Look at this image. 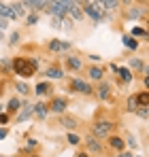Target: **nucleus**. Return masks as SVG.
I'll return each mask as SVG.
<instances>
[{
  "instance_id": "f257e3e1",
  "label": "nucleus",
  "mask_w": 149,
  "mask_h": 157,
  "mask_svg": "<svg viewBox=\"0 0 149 157\" xmlns=\"http://www.w3.org/2000/svg\"><path fill=\"white\" fill-rule=\"evenodd\" d=\"M11 64H13V72L22 78H30L38 72V59L36 57H30V55H19Z\"/></svg>"
},
{
  "instance_id": "f03ea898",
  "label": "nucleus",
  "mask_w": 149,
  "mask_h": 157,
  "mask_svg": "<svg viewBox=\"0 0 149 157\" xmlns=\"http://www.w3.org/2000/svg\"><path fill=\"white\" fill-rule=\"evenodd\" d=\"M81 6H83L85 17H90L94 24L104 21V19H107V15H109V13H104V9H102V4H100V2H81Z\"/></svg>"
},
{
  "instance_id": "7ed1b4c3",
  "label": "nucleus",
  "mask_w": 149,
  "mask_h": 157,
  "mask_svg": "<svg viewBox=\"0 0 149 157\" xmlns=\"http://www.w3.org/2000/svg\"><path fill=\"white\" fill-rule=\"evenodd\" d=\"M73 9V2L70 0H49L47 4V13L51 17H66Z\"/></svg>"
},
{
  "instance_id": "20e7f679",
  "label": "nucleus",
  "mask_w": 149,
  "mask_h": 157,
  "mask_svg": "<svg viewBox=\"0 0 149 157\" xmlns=\"http://www.w3.org/2000/svg\"><path fill=\"white\" fill-rule=\"evenodd\" d=\"M111 132H113V121L109 119H100L92 125V136L94 138H111Z\"/></svg>"
},
{
  "instance_id": "39448f33",
  "label": "nucleus",
  "mask_w": 149,
  "mask_h": 157,
  "mask_svg": "<svg viewBox=\"0 0 149 157\" xmlns=\"http://www.w3.org/2000/svg\"><path fill=\"white\" fill-rule=\"evenodd\" d=\"M70 89L74 94H83V96H92L94 94V87L87 81H83V78H70Z\"/></svg>"
},
{
  "instance_id": "423d86ee",
  "label": "nucleus",
  "mask_w": 149,
  "mask_h": 157,
  "mask_svg": "<svg viewBox=\"0 0 149 157\" xmlns=\"http://www.w3.org/2000/svg\"><path fill=\"white\" fill-rule=\"evenodd\" d=\"M111 83L109 81H100L98 83V87L94 89V94H96V98H98L100 102H109L111 100Z\"/></svg>"
},
{
  "instance_id": "0eeeda50",
  "label": "nucleus",
  "mask_w": 149,
  "mask_h": 157,
  "mask_svg": "<svg viewBox=\"0 0 149 157\" xmlns=\"http://www.w3.org/2000/svg\"><path fill=\"white\" fill-rule=\"evenodd\" d=\"M47 49H49L51 53H64V51H70V49H73V43H68V40H60V38H53V40H49Z\"/></svg>"
},
{
  "instance_id": "6e6552de",
  "label": "nucleus",
  "mask_w": 149,
  "mask_h": 157,
  "mask_svg": "<svg viewBox=\"0 0 149 157\" xmlns=\"http://www.w3.org/2000/svg\"><path fill=\"white\" fill-rule=\"evenodd\" d=\"M66 108H68V100H66V98H60V96H58V98H53L49 102V113H53V115H60V117H62Z\"/></svg>"
},
{
  "instance_id": "1a4fd4ad",
  "label": "nucleus",
  "mask_w": 149,
  "mask_h": 157,
  "mask_svg": "<svg viewBox=\"0 0 149 157\" xmlns=\"http://www.w3.org/2000/svg\"><path fill=\"white\" fill-rule=\"evenodd\" d=\"M83 142H85V149H87L90 155H100V153H102V144H100V140H98V138H94L92 134L85 136Z\"/></svg>"
},
{
  "instance_id": "9d476101",
  "label": "nucleus",
  "mask_w": 149,
  "mask_h": 157,
  "mask_svg": "<svg viewBox=\"0 0 149 157\" xmlns=\"http://www.w3.org/2000/svg\"><path fill=\"white\" fill-rule=\"evenodd\" d=\"M32 110H34V117H36L38 121H45V119L49 117V104H45V102L32 104Z\"/></svg>"
},
{
  "instance_id": "9b49d317",
  "label": "nucleus",
  "mask_w": 149,
  "mask_h": 157,
  "mask_svg": "<svg viewBox=\"0 0 149 157\" xmlns=\"http://www.w3.org/2000/svg\"><path fill=\"white\" fill-rule=\"evenodd\" d=\"M64 64H66V68L73 70V72H79V70L83 68V59H81L79 55H66Z\"/></svg>"
},
{
  "instance_id": "f8f14e48",
  "label": "nucleus",
  "mask_w": 149,
  "mask_h": 157,
  "mask_svg": "<svg viewBox=\"0 0 149 157\" xmlns=\"http://www.w3.org/2000/svg\"><path fill=\"white\" fill-rule=\"evenodd\" d=\"M45 77L49 78V81H60V78L64 77V68L58 66V64H51L49 68L45 70Z\"/></svg>"
},
{
  "instance_id": "ddd939ff",
  "label": "nucleus",
  "mask_w": 149,
  "mask_h": 157,
  "mask_svg": "<svg viewBox=\"0 0 149 157\" xmlns=\"http://www.w3.org/2000/svg\"><path fill=\"white\" fill-rule=\"evenodd\" d=\"M30 117H34V110H32V104H28V102H24V106H22V110L17 113V117H15V121L17 123H24V121H28Z\"/></svg>"
},
{
  "instance_id": "4468645a",
  "label": "nucleus",
  "mask_w": 149,
  "mask_h": 157,
  "mask_svg": "<svg viewBox=\"0 0 149 157\" xmlns=\"http://www.w3.org/2000/svg\"><path fill=\"white\" fill-rule=\"evenodd\" d=\"M109 149L122 153V151H126V140L119 138V136H111V138H109Z\"/></svg>"
},
{
  "instance_id": "2eb2a0df",
  "label": "nucleus",
  "mask_w": 149,
  "mask_h": 157,
  "mask_svg": "<svg viewBox=\"0 0 149 157\" xmlns=\"http://www.w3.org/2000/svg\"><path fill=\"white\" fill-rule=\"evenodd\" d=\"M132 96H134V100H136V106H139V108H145V106H149V91H147V89L136 91V94H132Z\"/></svg>"
},
{
  "instance_id": "dca6fc26",
  "label": "nucleus",
  "mask_w": 149,
  "mask_h": 157,
  "mask_svg": "<svg viewBox=\"0 0 149 157\" xmlns=\"http://www.w3.org/2000/svg\"><path fill=\"white\" fill-rule=\"evenodd\" d=\"M0 17H4V19H19V17L15 15L13 6L6 4V2H0Z\"/></svg>"
},
{
  "instance_id": "f3484780",
  "label": "nucleus",
  "mask_w": 149,
  "mask_h": 157,
  "mask_svg": "<svg viewBox=\"0 0 149 157\" xmlns=\"http://www.w3.org/2000/svg\"><path fill=\"white\" fill-rule=\"evenodd\" d=\"M51 91H53V87H51L49 81H41V83L34 87V94H36V96H49Z\"/></svg>"
},
{
  "instance_id": "a211bd4d",
  "label": "nucleus",
  "mask_w": 149,
  "mask_h": 157,
  "mask_svg": "<svg viewBox=\"0 0 149 157\" xmlns=\"http://www.w3.org/2000/svg\"><path fill=\"white\" fill-rule=\"evenodd\" d=\"M60 125H62V128H66L68 132H73L74 128L79 125V121H77L74 117H68V115H62V117H60Z\"/></svg>"
},
{
  "instance_id": "6ab92c4d",
  "label": "nucleus",
  "mask_w": 149,
  "mask_h": 157,
  "mask_svg": "<svg viewBox=\"0 0 149 157\" xmlns=\"http://www.w3.org/2000/svg\"><path fill=\"white\" fill-rule=\"evenodd\" d=\"M47 0H24L26 9H32V11H41V9H47Z\"/></svg>"
},
{
  "instance_id": "aec40b11",
  "label": "nucleus",
  "mask_w": 149,
  "mask_h": 157,
  "mask_svg": "<svg viewBox=\"0 0 149 157\" xmlns=\"http://www.w3.org/2000/svg\"><path fill=\"white\" fill-rule=\"evenodd\" d=\"M87 77L92 78V81H102V77H104V70H102V68H100V66H96V64H94V66H90V68H87Z\"/></svg>"
},
{
  "instance_id": "412c9836",
  "label": "nucleus",
  "mask_w": 149,
  "mask_h": 157,
  "mask_svg": "<svg viewBox=\"0 0 149 157\" xmlns=\"http://www.w3.org/2000/svg\"><path fill=\"white\" fill-rule=\"evenodd\" d=\"M143 15H145V9L139 6V4H132V6L128 9V13H126L128 19H139V17H143Z\"/></svg>"
},
{
  "instance_id": "4be33fe9",
  "label": "nucleus",
  "mask_w": 149,
  "mask_h": 157,
  "mask_svg": "<svg viewBox=\"0 0 149 157\" xmlns=\"http://www.w3.org/2000/svg\"><path fill=\"white\" fill-rule=\"evenodd\" d=\"M9 115H15V113H19L22 110V100L19 98H11L9 102H6V108H4Z\"/></svg>"
},
{
  "instance_id": "5701e85b",
  "label": "nucleus",
  "mask_w": 149,
  "mask_h": 157,
  "mask_svg": "<svg viewBox=\"0 0 149 157\" xmlns=\"http://www.w3.org/2000/svg\"><path fill=\"white\" fill-rule=\"evenodd\" d=\"M70 19H74V21H81L83 17H85V13H83V6L79 4V2H73V9H70Z\"/></svg>"
},
{
  "instance_id": "b1692460",
  "label": "nucleus",
  "mask_w": 149,
  "mask_h": 157,
  "mask_svg": "<svg viewBox=\"0 0 149 157\" xmlns=\"http://www.w3.org/2000/svg\"><path fill=\"white\" fill-rule=\"evenodd\" d=\"M122 43H124L126 49H130V51H136V49H139V40H136L134 36H130V34H124V36H122Z\"/></svg>"
},
{
  "instance_id": "393cba45",
  "label": "nucleus",
  "mask_w": 149,
  "mask_h": 157,
  "mask_svg": "<svg viewBox=\"0 0 149 157\" xmlns=\"http://www.w3.org/2000/svg\"><path fill=\"white\" fill-rule=\"evenodd\" d=\"M117 75H119V81H122V83H126V85H130V83L134 81V75H132V70H130V68H126V66L117 70Z\"/></svg>"
},
{
  "instance_id": "a878e982",
  "label": "nucleus",
  "mask_w": 149,
  "mask_h": 157,
  "mask_svg": "<svg viewBox=\"0 0 149 157\" xmlns=\"http://www.w3.org/2000/svg\"><path fill=\"white\" fill-rule=\"evenodd\" d=\"M128 68H130V70H143V72H145V62H143L141 57H130V59H128Z\"/></svg>"
},
{
  "instance_id": "bb28decb",
  "label": "nucleus",
  "mask_w": 149,
  "mask_h": 157,
  "mask_svg": "<svg viewBox=\"0 0 149 157\" xmlns=\"http://www.w3.org/2000/svg\"><path fill=\"white\" fill-rule=\"evenodd\" d=\"M102 4V9H104V13H109V11H117V6L122 4L119 0H104V2H100Z\"/></svg>"
},
{
  "instance_id": "cd10ccee",
  "label": "nucleus",
  "mask_w": 149,
  "mask_h": 157,
  "mask_svg": "<svg viewBox=\"0 0 149 157\" xmlns=\"http://www.w3.org/2000/svg\"><path fill=\"white\" fill-rule=\"evenodd\" d=\"M130 36H134L136 40H139L141 36H143V38H149L147 30H145V28H143V26H136V28H132V32H130Z\"/></svg>"
},
{
  "instance_id": "c85d7f7f",
  "label": "nucleus",
  "mask_w": 149,
  "mask_h": 157,
  "mask_svg": "<svg viewBox=\"0 0 149 157\" xmlns=\"http://www.w3.org/2000/svg\"><path fill=\"white\" fill-rule=\"evenodd\" d=\"M19 40H22V32H19V30L11 32V36H9V47H17Z\"/></svg>"
},
{
  "instance_id": "c756f323",
  "label": "nucleus",
  "mask_w": 149,
  "mask_h": 157,
  "mask_svg": "<svg viewBox=\"0 0 149 157\" xmlns=\"http://www.w3.org/2000/svg\"><path fill=\"white\" fill-rule=\"evenodd\" d=\"M11 6H13V11H15V15L22 19L26 15V6H24V2H11Z\"/></svg>"
},
{
  "instance_id": "7c9ffc66",
  "label": "nucleus",
  "mask_w": 149,
  "mask_h": 157,
  "mask_svg": "<svg viewBox=\"0 0 149 157\" xmlns=\"http://www.w3.org/2000/svg\"><path fill=\"white\" fill-rule=\"evenodd\" d=\"M126 140H128L126 144H128L130 149H139V140H136V136H134V134H130V132H126Z\"/></svg>"
},
{
  "instance_id": "2f4dec72",
  "label": "nucleus",
  "mask_w": 149,
  "mask_h": 157,
  "mask_svg": "<svg viewBox=\"0 0 149 157\" xmlns=\"http://www.w3.org/2000/svg\"><path fill=\"white\" fill-rule=\"evenodd\" d=\"M66 142H68V144H73V147H77V144L81 142V136H79V134H74V132H68V134H66Z\"/></svg>"
},
{
  "instance_id": "473e14b6",
  "label": "nucleus",
  "mask_w": 149,
  "mask_h": 157,
  "mask_svg": "<svg viewBox=\"0 0 149 157\" xmlns=\"http://www.w3.org/2000/svg\"><path fill=\"white\" fill-rule=\"evenodd\" d=\"M15 89H17V94H24V96L30 94V87L26 85L24 81H17V83H15Z\"/></svg>"
},
{
  "instance_id": "72a5a7b5",
  "label": "nucleus",
  "mask_w": 149,
  "mask_h": 157,
  "mask_svg": "<svg viewBox=\"0 0 149 157\" xmlns=\"http://www.w3.org/2000/svg\"><path fill=\"white\" fill-rule=\"evenodd\" d=\"M126 106H128V113H136V110H139V106H136V100H134V96H130V98H128Z\"/></svg>"
},
{
  "instance_id": "f704fd0d",
  "label": "nucleus",
  "mask_w": 149,
  "mask_h": 157,
  "mask_svg": "<svg viewBox=\"0 0 149 157\" xmlns=\"http://www.w3.org/2000/svg\"><path fill=\"white\" fill-rule=\"evenodd\" d=\"M36 147H38V142H36L34 138H28V140H26V144H24L26 151H36Z\"/></svg>"
},
{
  "instance_id": "c9c22d12",
  "label": "nucleus",
  "mask_w": 149,
  "mask_h": 157,
  "mask_svg": "<svg viewBox=\"0 0 149 157\" xmlns=\"http://www.w3.org/2000/svg\"><path fill=\"white\" fill-rule=\"evenodd\" d=\"M26 24H28V26H36V24H38V15H36V13L26 15Z\"/></svg>"
},
{
  "instance_id": "e433bc0d",
  "label": "nucleus",
  "mask_w": 149,
  "mask_h": 157,
  "mask_svg": "<svg viewBox=\"0 0 149 157\" xmlns=\"http://www.w3.org/2000/svg\"><path fill=\"white\" fill-rule=\"evenodd\" d=\"M9 121H11V115H9L6 110H2V113H0V125H4V123H9Z\"/></svg>"
},
{
  "instance_id": "4c0bfd02",
  "label": "nucleus",
  "mask_w": 149,
  "mask_h": 157,
  "mask_svg": "<svg viewBox=\"0 0 149 157\" xmlns=\"http://www.w3.org/2000/svg\"><path fill=\"white\" fill-rule=\"evenodd\" d=\"M62 28H64V30H73V21H70V17H62Z\"/></svg>"
},
{
  "instance_id": "58836bf2",
  "label": "nucleus",
  "mask_w": 149,
  "mask_h": 157,
  "mask_svg": "<svg viewBox=\"0 0 149 157\" xmlns=\"http://www.w3.org/2000/svg\"><path fill=\"white\" fill-rule=\"evenodd\" d=\"M136 115H139L141 119H147V117H149V106H145V108H139V110H136Z\"/></svg>"
},
{
  "instance_id": "ea45409f",
  "label": "nucleus",
  "mask_w": 149,
  "mask_h": 157,
  "mask_svg": "<svg viewBox=\"0 0 149 157\" xmlns=\"http://www.w3.org/2000/svg\"><path fill=\"white\" fill-rule=\"evenodd\" d=\"M51 28H62V17H51Z\"/></svg>"
},
{
  "instance_id": "a19ab883",
  "label": "nucleus",
  "mask_w": 149,
  "mask_h": 157,
  "mask_svg": "<svg viewBox=\"0 0 149 157\" xmlns=\"http://www.w3.org/2000/svg\"><path fill=\"white\" fill-rule=\"evenodd\" d=\"M9 136V128H0V140H4Z\"/></svg>"
},
{
  "instance_id": "79ce46f5",
  "label": "nucleus",
  "mask_w": 149,
  "mask_h": 157,
  "mask_svg": "<svg viewBox=\"0 0 149 157\" xmlns=\"http://www.w3.org/2000/svg\"><path fill=\"white\" fill-rule=\"evenodd\" d=\"M6 26H9V19L0 17V30H6Z\"/></svg>"
},
{
  "instance_id": "37998d69",
  "label": "nucleus",
  "mask_w": 149,
  "mask_h": 157,
  "mask_svg": "<svg viewBox=\"0 0 149 157\" xmlns=\"http://www.w3.org/2000/svg\"><path fill=\"white\" fill-rule=\"evenodd\" d=\"M90 59H92V62H94V64H98L100 59H102V57H100V55H96V53H94V55H90Z\"/></svg>"
},
{
  "instance_id": "c03bdc74",
  "label": "nucleus",
  "mask_w": 149,
  "mask_h": 157,
  "mask_svg": "<svg viewBox=\"0 0 149 157\" xmlns=\"http://www.w3.org/2000/svg\"><path fill=\"white\" fill-rule=\"evenodd\" d=\"M117 157H134V155H132L130 151H122V153H119V155H117Z\"/></svg>"
},
{
  "instance_id": "a18cd8bd",
  "label": "nucleus",
  "mask_w": 149,
  "mask_h": 157,
  "mask_svg": "<svg viewBox=\"0 0 149 157\" xmlns=\"http://www.w3.org/2000/svg\"><path fill=\"white\" fill-rule=\"evenodd\" d=\"M74 157H92V155H90L87 151H81V153H77V155H74Z\"/></svg>"
},
{
  "instance_id": "49530a36",
  "label": "nucleus",
  "mask_w": 149,
  "mask_h": 157,
  "mask_svg": "<svg viewBox=\"0 0 149 157\" xmlns=\"http://www.w3.org/2000/svg\"><path fill=\"white\" fill-rule=\"evenodd\" d=\"M143 83H145V89L149 91V77H145V81H143Z\"/></svg>"
},
{
  "instance_id": "de8ad7c7",
  "label": "nucleus",
  "mask_w": 149,
  "mask_h": 157,
  "mask_svg": "<svg viewBox=\"0 0 149 157\" xmlns=\"http://www.w3.org/2000/svg\"><path fill=\"white\" fill-rule=\"evenodd\" d=\"M0 40H4V32L2 30H0Z\"/></svg>"
},
{
  "instance_id": "09e8293b",
  "label": "nucleus",
  "mask_w": 149,
  "mask_h": 157,
  "mask_svg": "<svg viewBox=\"0 0 149 157\" xmlns=\"http://www.w3.org/2000/svg\"><path fill=\"white\" fill-rule=\"evenodd\" d=\"M145 72H147V77H149V66H145Z\"/></svg>"
},
{
  "instance_id": "8fccbe9b",
  "label": "nucleus",
  "mask_w": 149,
  "mask_h": 157,
  "mask_svg": "<svg viewBox=\"0 0 149 157\" xmlns=\"http://www.w3.org/2000/svg\"><path fill=\"white\" fill-rule=\"evenodd\" d=\"M2 110H4V108H2V106H0V113H2Z\"/></svg>"
},
{
  "instance_id": "3c124183",
  "label": "nucleus",
  "mask_w": 149,
  "mask_h": 157,
  "mask_svg": "<svg viewBox=\"0 0 149 157\" xmlns=\"http://www.w3.org/2000/svg\"><path fill=\"white\" fill-rule=\"evenodd\" d=\"M136 157H143V155H136Z\"/></svg>"
},
{
  "instance_id": "603ef678",
  "label": "nucleus",
  "mask_w": 149,
  "mask_h": 157,
  "mask_svg": "<svg viewBox=\"0 0 149 157\" xmlns=\"http://www.w3.org/2000/svg\"><path fill=\"white\" fill-rule=\"evenodd\" d=\"M32 157H38V155H32Z\"/></svg>"
}]
</instances>
